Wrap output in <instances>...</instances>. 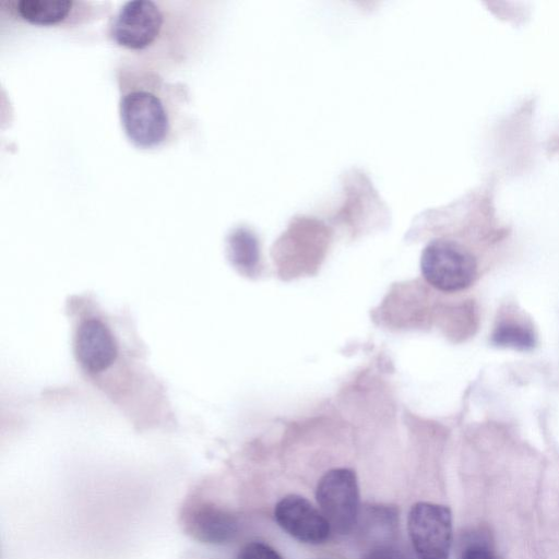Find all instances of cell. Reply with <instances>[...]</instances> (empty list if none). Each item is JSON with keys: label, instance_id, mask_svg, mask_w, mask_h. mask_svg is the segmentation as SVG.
<instances>
[{"label": "cell", "instance_id": "cell-1", "mask_svg": "<svg viewBox=\"0 0 559 559\" xmlns=\"http://www.w3.org/2000/svg\"><path fill=\"white\" fill-rule=\"evenodd\" d=\"M105 26L121 56L169 78L205 52L212 7L206 0H130L114 10Z\"/></svg>", "mask_w": 559, "mask_h": 559}, {"label": "cell", "instance_id": "cell-2", "mask_svg": "<svg viewBox=\"0 0 559 559\" xmlns=\"http://www.w3.org/2000/svg\"><path fill=\"white\" fill-rule=\"evenodd\" d=\"M118 115L128 141L143 152L169 148L190 136L198 120L190 87L120 56L114 70Z\"/></svg>", "mask_w": 559, "mask_h": 559}, {"label": "cell", "instance_id": "cell-3", "mask_svg": "<svg viewBox=\"0 0 559 559\" xmlns=\"http://www.w3.org/2000/svg\"><path fill=\"white\" fill-rule=\"evenodd\" d=\"M114 10L109 0H0L1 20L62 31L107 22Z\"/></svg>", "mask_w": 559, "mask_h": 559}, {"label": "cell", "instance_id": "cell-4", "mask_svg": "<svg viewBox=\"0 0 559 559\" xmlns=\"http://www.w3.org/2000/svg\"><path fill=\"white\" fill-rule=\"evenodd\" d=\"M420 266L425 280L445 293L467 288L477 274L473 254L459 242L443 238L431 240L425 247Z\"/></svg>", "mask_w": 559, "mask_h": 559}, {"label": "cell", "instance_id": "cell-5", "mask_svg": "<svg viewBox=\"0 0 559 559\" xmlns=\"http://www.w3.org/2000/svg\"><path fill=\"white\" fill-rule=\"evenodd\" d=\"M316 498L331 530L349 533L359 512V488L356 474L349 468H333L319 480Z\"/></svg>", "mask_w": 559, "mask_h": 559}, {"label": "cell", "instance_id": "cell-6", "mask_svg": "<svg viewBox=\"0 0 559 559\" xmlns=\"http://www.w3.org/2000/svg\"><path fill=\"white\" fill-rule=\"evenodd\" d=\"M408 535L418 559H448L452 542V514L448 507L417 502L408 513Z\"/></svg>", "mask_w": 559, "mask_h": 559}, {"label": "cell", "instance_id": "cell-7", "mask_svg": "<svg viewBox=\"0 0 559 559\" xmlns=\"http://www.w3.org/2000/svg\"><path fill=\"white\" fill-rule=\"evenodd\" d=\"M74 354L90 376L106 371L118 357V342L110 326L99 317L79 319L73 337Z\"/></svg>", "mask_w": 559, "mask_h": 559}, {"label": "cell", "instance_id": "cell-8", "mask_svg": "<svg viewBox=\"0 0 559 559\" xmlns=\"http://www.w3.org/2000/svg\"><path fill=\"white\" fill-rule=\"evenodd\" d=\"M274 516L287 534L307 544L324 543L332 531L321 511L298 495L283 497L275 506Z\"/></svg>", "mask_w": 559, "mask_h": 559}, {"label": "cell", "instance_id": "cell-9", "mask_svg": "<svg viewBox=\"0 0 559 559\" xmlns=\"http://www.w3.org/2000/svg\"><path fill=\"white\" fill-rule=\"evenodd\" d=\"M189 532L192 536L206 544H226L234 539L238 532L236 518L224 509L212 504H202L189 519Z\"/></svg>", "mask_w": 559, "mask_h": 559}, {"label": "cell", "instance_id": "cell-10", "mask_svg": "<svg viewBox=\"0 0 559 559\" xmlns=\"http://www.w3.org/2000/svg\"><path fill=\"white\" fill-rule=\"evenodd\" d=\"M491 342L499 347L528 350L536 343L533 331L514 321H502L493 330Z\"/></svg>", "mask_w": 559, "mask_h": 559}, {"label": "cell", "instance_id": "cell-11", "mask_svg": "<svg viewBox=\"0 0 559 559\" xmlns=\"http://www.w3.org/2000/svg\"><path fill=\"white\" fill-rule=\"evenodd\" d=\"M231 259L238 265L250 267L257 261V242L246 229L235 230L228 238Z\"/></svg>", "mask_w": 559, "mask_h": 559}, {"label": "cell", "instance_id": "cell-12", "mask_svg": "<svg viewBox=\"0 0 559 559\" xmlns=\"http://www.w3.org/2000/svg\"><path fill=\"white\" fill-rule=\"evenodd\" d=\"M238 559H283V557L265 543L251 542L241 548Z\"/></svg>", "mask_w": 559, "mask_h": 559}, {"label": "cell", "instance_id": "cell-13", "mask_svg": "<svg viewBox=\"0 0 559 559\" xmlns=\"http://www.w3.org/2000/svg\"><path fill=\"white\" fill-rule=\"evenodd\" d=\"M460 559H497L493 552L483 544L468 545L461 554Z\"/></svg>", "mask_w": 559, "mask_h": 559}]
</instances>
